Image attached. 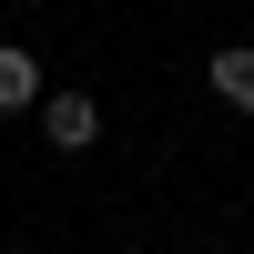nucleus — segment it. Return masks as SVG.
<instances>
[{
  "instance_id": "3",
  "label": "nucleus",
  "mask_w": 254,
  "mask_h": 254,
  "mask_svg": "<svg viewBox=\"0 0 254 254\" xmlns=\"http://www.w3.org/2000/svg\"><path fill=\"white\" fill-rule=\"evenodd\" d=\"M0 112H41V61L20 41H0Z\"/></svg>"
},
{
  "instance_id": "1",
  "label": "nucleus",
  "mask_w": 254,
  "mask_h": 254,
  "mask_svg": "<svg viewBox=\"0 0 254 254\" xmlns=\"http://www.w3.org/2000/svg\"><path fill=\"white\" fill-rule=\"evenodd\" d=\"M41 132H51V153H92L102 142V102L92 92H41Z\"/></svg>"
},
{
  "instance_id": "2",
  "label": "nucleus",
  "mask_w": 254,
  "mask_h": 254,
  "mask_svg": "<svg viewBox=\"0 0 254 254\" xmlns=\"http://www.w3.org/2000/svg\"><path fill=\"white\" fill-rule=\"evenodd\" d=\"M203 81H214L224 112H244V122H254V41H224V51L203 61Z\"/></svg>"
}]
</instances>
